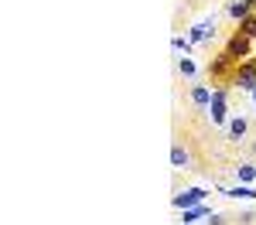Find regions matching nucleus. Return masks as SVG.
<instances>
[{
    "label": "nucleus",
    "mask_w": 256,
    "mask_h": 225,
    "mask_svg": "<svg viewBox=\"0 0 256 225\" xmlns=\"http://www.w3.org/2000/svg\"><path fill=\"white\" fill-rule=\"evenodd\" d=\"M253 178H256V167H250V164L239 167V181H253Z\"/></svg>",
    "instance_id": "obj_13"
},
{
    "label": "nucleus",
    "mask_w": 256,
    "mask_h": 225,
    "mask_svg": "<svg viewBox=\"0 0 256 225\" xmlns=\"http://www.w3.org/2000/svg\"><path fill=\"white\" fill-rule=\"evenodd\" d=\"M202 202H205V191H202V188L181 191V195L174 198V205H178V208H192V205H202Z\"/></svg>",
    "instance_id": "obj_1"
},
{
    "label": "nucleus",
    "mask_w": 256,
    "mask_h": 225,
    "mask_svg": "<svg viewBox=\"0 0 256 225\" xmlns=\"http://www.w3.org/2000/svg\"><path fill=\"white\" fill-rule=\"evenodd\" d=\"M236 85H242V89L256 92V68H253V65H242V68L236 72Z\"/></svg>",
    "instance_id": "obj_3"
},
{
    "label": "nucleus",
    "mask_w": 256,
    "mask_h": 225,
    "mask_svg": "<svg viewBox=\"0 0 256 225\" xmlns=\"http://www.w3.org/2000/svg\"><path fill=\"white\" fill-rule=\"evenodd\" d=\"M202 215H205V208H188V212H184V225H192L195 219H202Z\"/></svg>",
    "instance_id": "obj_12"
},
{
    "label": "nucleus",
    "mask_w": 256,
    "mask_h": 225,
    "mask_svg": "<svg viewBox=\"0 0 256 225\" xmlns=\"http://www.w3.org/2000/svg\"><path fill=\"white\" fill-rule=\"evenodd\" d=\"M212 34H216V31H212L208 24H198L195 31H192V41H205V38H212Z\"/></svg>",
    "instance_id": "obj_8"
},
{
    "label": "nucleus",
    "mask_w": 256,
    "mask_h": 225,
    "mask_svg": "<svg viewBox=\"0 0 256 225\" xmlns=\"http://www.w3.org/2000/svg\"><path fill=\"white\" fill-rule=\"evenodd\" d=\"M192 102H195V106H208V102H212V92H208L205 85H195V89H192Z\"/></svg>",
    "instance_id": "obj_5"
},
{
    "label": "nucleus",
    "mask_w": 256,
    "mask_h": 225,
    "mask_svg": "<svg viewBox=\"0 0 256 225\" xmlns=\"http://www.w3.org/2000/svg\"><path fill=\"white\" fill-rule=\"evenodd\" d=\"M229 195H236V198H253V188H232Z\"/></svg>",
    "instance_id": "obj_14"
},
{
    "label": "nucleus",
    "mask_w": 256,
    "mask_h": 225,
    "mask_svg": "<svg viewBox=\"0 0 256 225\" xmlns=\"http://www.w3.org/2000/svg\"><path fill=\"white\" fill-rule=\"evenodd\" d=\"M250 51V38L246 34H236V38L229 41V48H226V55H232V58H242Z\"/></svg>",
    "instance_id": "obj_4"
},
{
    "label": "nucleus",
    "mask_w": 256,
    "mask_h": 225,
    "mask_svg": "<svg viewBox=\"0 0 256 225\" xmlns=\"http://www.w3.org/2000/svg\"><path fill=\"white\" fill-rule=\"evenodd\" d=\"M178 68H181V72H184L188 79L195 75V61H192V58H181V61H178Z\"/></svg>",
    "instance_id": "obj_11"
},
{
    "label": "nucleus",
    "mask_w": 256,
    "mask_h": 225,
    "mask_svg": "<svg viewBox=\"0 0 256 225\" xmlns=\"http://www.w3.org/2000/svg\"><path fill=\"white\" fill-rule=\"evenodd\" d=\"M208 109H212V123H226V92H212Z\"/></svg>",
    "instance_id": "obj_2"
},
{
    "label": "nucleus",
    "mask_w": 256,
    "mask_h": 225,
    "mask_svg": "<svg viewBox=\"0 0 256 225\" xmlns=\"http://www.w3.org/2000/svg\"><path fill=\"white\" fill-rule=\"evenodd\" d=\"M229 14L246 20V14H250V0H239V3H232V7H229Z\"/></svg>",
    "instance_id": "obj_7"
},
{
    "label": "nucleus",
    "mask_w": 256,
    "mask_h": 225,
    "mask_svg": "<svg viewBox=\"0 0 256 225\" xmlns=\"http://www.w3.org/2000/svg\"><path fill=\"white\" fill-rule=\"evenodd\" d=\"M242 133H246V120H232L229 123V137H232V140H239Z\"/></svg>",
    "instance_id": "obj_9"
},
{
    "label": "nucleus",
    "mask_w": 256,
    "mask_h": 225,
    "mask_svg": "<svg viewBox=\"0 0 256 225\" xmlns=\"http://www.w3.org/2000/svg\"><path fill=\"white\" fill-rule=\"evenodd\" d=\"M171 164H174V167H188V150H184V147H174V150H171Z\"/></svg>",
    "instance_id": "obj_6"
},
{
    "label": "nucleus",
    "mask_w": 256,
    "mask_h": 225,
    "mask_svg": "<svg viewBox=\"0 0 256 225\" xmlns=\"http://www.w3.org/2000/svg\"><path fill=\"white\" fill-rule=\"evenodd\" d=\"M242 34H246V38H256V17L242 20Z\"/></svg>",
    "instance_id": "obj_10"
}]
</instances>
